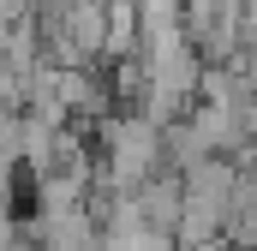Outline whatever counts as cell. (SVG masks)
<instances>
[{"label": "cell", "mask_w": 257, "mask_h": 251, "mask_svg": "<svg viewBox=\"0 0 257 251\" xmlns=\"http://www.w3.org/2000/svg\"><path fill=\"white\" fill-rule=\"evenodd\" d=\"M102 191H138L150 186L156 174H168L162 168V132L144 120V114H108L102 120Z\"/></svg>", "instance_id": "obj_1"}, {"label": "cell", "mask_w": 257, "mask_h": 251, "mask_svg": "<svg viewBox=\"0 0 257 251\" xmlns=\"http://www.w3.org/2000/svg\"><path fill=\"white\" fill-rule=\"evenodd\" d=\"M0 108H24V72L6 60V48H0Z\"/></svg>", "instance_id": "obj_2"}]
</instances>
